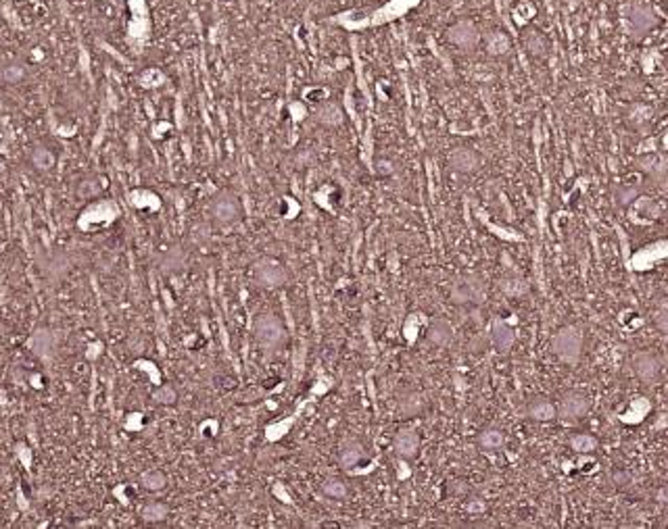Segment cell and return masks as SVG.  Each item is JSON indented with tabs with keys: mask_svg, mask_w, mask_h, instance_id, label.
<instances>
[{
	"mask_svg": "<svg viewBox=\"0 0 668 529\" xmlns=\"http://www.w3.org/2000/svg\"><path fill=\"white\" fill-rule=\"evenodd\" d=\"M55 155L46 148V146H38V148H34V153H32V163H34V167H38V169H42V171H48V169H53L55 167Z\"/></svg>",
	"mask_w": 668,
	"mask_h": 529,
	"instance_id": "5bb4252c",
	"label": "cell"
},
{
	"mask_svg": "<svg viewBox=\"0 0 668 529\" xmlns=\"http://www.w3.org/2000/svg\"><path fill=\"white\" fill-rule=\"evenodd\" d=\"M422 407H424V401L420 394H405L399 401V411L403 415H416Z\"/></svg>",
	"mask_w": 668,
	"mask_h": 529,
	"instance_id": "9a60e30c",
	"label": "cell"
},
{
	"mask_svg": "<svg viewBox=\"0 0 668 529\" xmlns=\"http://www.w3.org/2000/svg\"><path fill=\"white\" fill-rule=\"evenodd\" d=\"M324 494L330 498H345L347 496V485L341 479H326L322 485Z\"/></svg>",
	"mask_w": 668,
	"mask_h": 529,
	"instance_id": "d6986e66",
	"label": "cell"
},
{
	"mask_svg": "<svg viewBox=\"0 0 668 529\" xmlns=\"http://www.w3.org/2000/svg\"><path fill=\"white\" fill-rule=\"evenodd\" d=\"M481 446L487 450H499L503 446V434L497 430H487L481 434Z\"/></svg>",
	"mask_w": 668,
	"mask_h": 529,
	"instance_id": "ac0fdd59",
	"label": "cell"
},
{
	"mask_svg": "<svg viewBox=\"0 0 668 529\" xmlns=\"http://www.w3.org/2000/svg\"><path fill=\"white\" fill-rule=\"evenodd\" d=\"M570 446L573 450L581 452V454H587V452H593L597 448V440L589 434H579L570 440Z\"/></svg>",
	"mask_w": 668,
	"mask_h": 529,
	"instance_id": "2e32d148",
	"label": "cell"
},
{
	"mask_svg": "<svg viewBox=\"0 0 668 529\" xmlns=\"http://www.w3.org/2000/svg\"><path fill=\"white\" fill-rule=\"evenodd\" d=\"M528 415L537 421H551L555 415H558V411H555V407L547 401H535L528 407Z\"/></svg>",
	"mask_w": 668,
	"mask_h": 529,
	"instance_id": "4fadbf2b",
	"label": "cell"
},
{
	"mask_svg": "<svg viewBox=\"0 0 668 529\" xmlns=\"http://www.w3.org/2000/svg\"><path fill=\"white\" fill-rule=\"evenodd\" d=\"M449 161H452V167L458 171H472L476 167V155L468 148H458Z\"/></svg>",
	"mask_w": 668,
	"mask_h": 529,
	"instance_id": "7c38bea8",
	"label": "cell"
},
{
	"mask_svg": "<svg viewBox=\"0 0 668 529\" xmlns=\"http://www.w3.org/2000/svg\"><path fill=\"white\" fill-rule=\"evenodd\" d=\"M483 294V288L479 282L474 280H466V282H460L454 286L452 290V300L456 305H466V302H472V300H479Z\"/></svg>",
	"mask_w": 668,
	"mask_h": 529,
	"instance_id": "8992f818",
	"label": "cell"
},
{
	"mask_svg": "<svg viewBox=\"0 0 668 529\" xmlns=\"http://www.w3.org/2000/svg\"><path fill=\"white\" fill-rule=\"evenodd\" d=\"M589 411V403L583 394H577V392H568L562 396V401H560V407H558V413L562 419H568V421H575V419H581L585 417Z\"/></svg>",
	"mask_w": 668,
	"mask_h": 529,
	"instance_id": "277c9868",
	"label": "cell"
},
{
	"mask_svg": "<svg viewBox=\"0 0 668 529\" xmlns=\"http://www.w3.org/2000/svg\"><path fill=\"white\" fill-rule=\"evenodd\" d=\"M418 448H420V438H418L416 432L403 430V432L397 434V438H395V450H397L399 456L414 459L418 454Z\"/></svg>",
	"mask_w": 668,
	"mask_h": 529,
	"instance_id": "52a82bcc",
	"label": "cell"
},
{
	"mask_svg": "<svg viewBox=\"0 0 668 529\" xmlns=\"http://www.w3.org/2000/svg\"><path fill=\"white\" fill-rule=\"evenodd\" d=\"M362 459H364V446L358 440H347L341 450V465L345 469H351V467H358Z\"/></svg>",
	"mask_w": 668,
	"mask_h": 529,
	"instance_id": "8fae6325",
	"label": "cell"
},
{
	"mask_svg": "<svg viewBox=\"0 0 668 529\" xmlns=\"http://www.w3.org/2000/svg\"><path fill=\"white\" fill-rule=\"evenodd\" d=\"M656 323H658V327H660L664 334H668V315L660 313V315L656 317Z\"/></svg>",
	"mask_w": 668,
	"mask_h": 529,
	"instance_id": "484cf974",
	"label": "cell"
},
{
	"mask_svg": "<svg viewBox=\"0 0 668 529\" xmlns=\"http://www.w3.org/2000/svg\"><path fill=\"white\" fill-rule=\"evenodd\" d=\"M253 278L261 288H280L286 282V271L268 260H261L253 267Z\"/></svg>",
	"mask_w": 668,
	"mask_h": 529,
	"instance_id": "3957f363",
	"label": "cell"
},
{
	"mask_svg": "<svg viewBox=\"0 0 668 529\" xmlns=\"http://www.w3.org/2000/svg\"><path fill=\"white\" fill-rule=\"evenodd\" d=\"M184 260H186V256L178 248L176 250H169L165 254V258H163V269L165 271H178V269L184 267Z\"/></svg>",
	"mask_w": 668,
	"mask_h": 529,
	"instance_id": "ffe728a7",
	"label": "cell"
},
{
	"mask_svg": "<svg viewBox=\"0 0 668 529\" xmlns=\"http://www.w3.org/2000/svg\"><path fill=\"white\" fill-rule=\"evenodd\" d=\"M213 215L221 221V223H230L234 219H239L241 215V209H239V202L230 196H221L213 202Z\"/></svg>",
	"mask_w": 668,
	"mask_h": 529,
	"instance_id": "ba28073f",
	"label": "cell"
},
{
	"mask_svg": "<svg viewBox=\"0 0 668 529\" xmlns=\"http://www.w3.org/2000/svg\"><path fill=\"white\" fill-rule=\"evenodd\" d=\"M491 334H493V344L497 350L508 352L514 346V329L510 325H505L503 321H495Z\"/></svg>",
	"mask_w": 668,
	"mask_h": 529,
	"instance_id": "30bf717a",
	"label": "cell"
},
{
	"mask_svg": "<svg viewBox=\"0 0 668 529\" xmlns=\"http://www.w3.org/2000/svg\"><path fill=\"white\" fill-rule=\"evenodd\" d=\"M153 398L159 403V405H174L176 403V389L171 385H163L159 387L155 394H153Z\"/></svg>",
	"mask_w": 668,
	"mask_h": 529,
	"instance_id": "603a6c76",
	"label": "cell"
},
{
	"mask_svg": "<svg viewBox=\"0 0 668 529\" xmlns=\"http://www.w3.org/2000/svg\"><path fill=\"white\" fill-rule=\"evenodd\" d=\"M551 348H553L555 356H558L560 360H564L568 365H575L579 360V356H581V350H583V334H581V329L575 327V325L562 327L558 334L553 336Z\"/></svg>",
	"mask_w": 668,
	"mask_h": 529,
	"instance_id": "6da1fadb",
	"label": "cell"
},
{
	"mask_svg": "<svg viewBox=\"0 0 668 529\" xmlns=\"http://www.w3.org/2000/svg\"><path fill=\"white\" fill-rule=\"evenodd\" d=\"M503 290L510 296H518V294H524L526 292V284L520 282V280H512V282H505L503 284Z\"/></svg>",
	"mask_w": 668,
	"mask_h": 529,
	"instance_id": "d4e9b609",
	"label": "cell"
},
{
	"mask_svg": "<svg viewBox=\"0 0 668 529\" xmlns=\"http://www.w3.org/2000/svg\"><path fill=\"white\" fill-rule=\"evenodd\" d=\"M317 117H319V121H322V123H326V125H334V123H339V121H341V117H343V115H341L339 106L326 104V106H322V108H319Z\"/></svg>",
	"mask_w": 668,
	"mask_h": 529,
	"instance_id": "7402d4cb",
	"label": "cell"
},
{
	"mask_svg": "<svg viewBox=\"0 0 668 529\" xmlns=\"http://www.w3.org/2000/svg\"><path fill=\"white\" fill-rule=\"evenodd\" d=\"M658 500L668 502V483H666L664 488H660V490H658Z\"/></svg>",
	"mask_w": 668,
	"mask_h": 529,
	"instance_id": "4316f807",
	"label": "cell"
},
{
	"mask_svg": "<svg viewBox=\"0 0 668 529\" xmlns=\"http://www.w3.org/2000/svg\"><path fill=\"white\" fill-rule=\"evenodd\" d=\"M90 184H92L90 180L82 182V184L77 186V196H82V198H92L94 194H98L100 186H96V182H94V186H90Z\"/></svg>",
	"mask_w": 668,
	"mask_h": 529,
	"instance_id": "cb8c5ba5",
	"label": "cell"
},
{
	"mask_svg": "<svg viewBox=\"0 0 668 529\" xmlns=\"http://www.w3.org/2000/svg\"><path fill=\"white\" fill-rule=\"evenodd\" d=\"M140 483H142V488H147L151 492H157V490H163L165 488L167 479H165V475L161 471H147L140 477Z\"/></svg>",
	"mask_w": 668,
	"mask_h": 529,
	"instance_id": "e0dca14e",
	"label": "cell"
},
{
	"mask_svg": "<svg viewBox=\"0 0 668 529\" xmlns=\"http://www.w3.org/2000/svg\"><path fill=\"white\" fill-rule=\"evenodd\" d=\"M426 336H428L430 344H434V346H447L454 340V329H452V325L447 321L438 319L428 327Z\"/></svg>",
	"mask_w": 668,
	"mask_h": 529,
	"instance_id": "9c48e42d",
	"label": "cell"
},
{
	"mask_svg": "<svg viewBox=\"0 0 668 529\" xmlns=\"http://www.w3.org/2000/svg\"><path fill=\"white\" fill-rule=\"evenodd\" d=\"M633 371L635 375L641 379V381H656L658 375H660V365H658V358L649 352H637L633 356Z\"/></svg>",
	"mask_w": 668,
	"mask_h": 529,
	"instance_id": "5b68a950",
	"label": "cell"
},
{
	"mask_svg": "<svg viewBox=\"0 0 668 529\" xmlns=\"http://www.w3.org/2000/svg\"><path fill=\"white\" fill-rule=\"evenodd\" d=\"M253 329H255L257 342L261 346H266V348H278L286 338L284 327H282V323H280V319L276 315H259L255 319Z\"/></svg>",
	"mask_w": 668,
	"mask_h": 529,
	"instance_id": "7a4b0ae2",
	"label": "cell"
},
{
	"mask_svg": "<svg viewBox=\"0 0 668 529\" xmlns=\"http://www.w3.org/2000/svg\"><path fill=\"white\" fill-rule=\"evenodd\" d=\"M167 517V506L161 502H151L142 508V519L147 521H161Z\"/></svg>",
	"mask_w": 668,
	"mask_h": 529,
	"instance_id": "44dd1931",
	"label": "cell"
}]
</instances>
